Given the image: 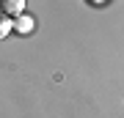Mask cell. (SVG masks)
I'll return each mask as SVG.
<instances>
[{"label":"cell","mask_w":124,"mask_h":118,"mask_svg":"<svg viewBox=\"0 0 124 118\" xmlns=\"http://www.w3.org/2000/svg\"><path fill=\"white\" fill-rule=\"evenodd\" d=\"M0 14L17 19L19 14H25V0H0Z\"/></svg>","instance_id":"1"},{"label":"cell","mask_w":124,"mask_h":118,"mask_svg":"<svg viewBox=\"0 0 124 118\" xmlns=\"http://www.w3.org/2000/svg\"><path fill=\"white\" fill-rule=\"evenodd\" d=\"M33 28H36V19L31 14H19V17L14 19V33H19V36H31Z\"/></svg>","instance_id":"2"},{"label":"cell","mask_w":124,"mask_h":118,"mask_svg":"<svg viewBox=\"0 0 124 118\" xmlns=\"http://www.w3.org/2000/svg\"><path fill=\"white\" fill-rule=\"evenodd\" d=\"M11 30H14V19H11V17H6V14H0V41H3Z\"/></svg>","instance_id":"3"}]
</instances>
